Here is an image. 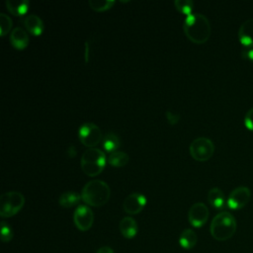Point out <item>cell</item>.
<instances>
[{"label": "cell", "instance_id": "1", "mask_svg": "<svg viewBox=\"0 0 253 253\" xmlns=\"http://www.w3.org/2000/svg\"><path fill=\"white\" fill-rule=\"evenodd\" d=\"M183 31L191 42L201 44L210 39L211 26L204 14L192 13L186 16L183 23Z\"/></svg>", "mask_w": 253, "mask_h": 253}, {"label": "cell", "instance_id": "2", "mask_svg": "<svg viewBox=\"0 0 253 253\" xmlns=\"http://www.w3.org/2000/svg\"><path fill=\"white\" fill-rule=\"evenodd\" d=\"M82 201L88 206L99 208L104 206L110 199L111 189L102 180H91L87 182L81 191Z\"/></svg>", "mask_w": 253, "mask_h": 253}, {"label": "cell", "instance_id": "3", "mask_svg": "<svg viewBox=\"0 0 253 253\" xmlns=\"http://www.w3.org/2000/svg\"><path fill=\"white\" fill-rule=\"evenodd\" d=\"M236 226V219L230 212L220 211L212 218L210 232L215 240L225 241L234 235Z\"/></svg>", "mask_w": 253, "mask_h": 253}, {"label": "cell", "instance_id": "4", "mask_svg": "<svg viewBox=\"0 0 253 253\" xmlns=\"http://www.w3.org/2000/svg\"><path fill=\"white\" fill-rule=\"evenodd\" d=\"M106 163V154L99 148H88L81 155V169L89 177L99 175L105 169Z\"/></svg>", "mask_w": 253, "mask_h": 253}, {"label": "cell", "instance_id": "5", "mask_svg": "<svg viewBox=\"0 0 253 253\" xmlns=\"http://www.w3.org/2000/svg\"><path fill=\"white\" fill-rule=\"evenodd\" d=\"M25 205V197L18 191H9L0 197V215L3 218L17 214Z\"/></svg>", "mask_w": 253, "mask_h": 253}, {"label": "cell", "instance_id": "6", "mask_svg": "<svg viewBox=\"0 0 253 253\" xmlns=\"http://www.w3.org/2000/svg\"><path fill=\"white\" fill-rule=\"evenodd\" d=\"M189 152L192 158L196 161H207L211 158L214 153V144L210 138L206 136H199L191 142Z\"/></svg>", "mask_w": 253, "mask_h": 253}, {"label": "cell", "instance_id": "7", "mask_svg": "<svg viewBox=\"0 0 253 253\" xmlns=\"http://www.w3.org/2000/svg\"><path fill=\"white\" fill-rule=\"evenodd\" d=\"M78 137L83 145L93 148L103 140L101 128L94 123H84L78 128Z\"/></svg>", "mask_w": 253, "mask_h": 253}, {"label": "cell", "instance_id": "8", "mask_svg": "<svg viewBox=\"0 0 253 253\" xmlns=\"http://www.w3.org/2000/svg\"><path fill=\"white\" fill-rule=\"evenodd\" d=\"M251 191L246 186H239L233 189L226 201L227 207L231 210H240L244 208L250 201Z\"/></svg>", "mask_w": 253, "mask_h": 253}, {"label": "cell", "instance_id": "9", "mask_svg": "<svg viewBox=\"0 0 253 253\" xmlns=\"http://www.w3.org/2000/svg\"><path fill=\"white\" fill-rule=\"evenodd\" d=\"M73 221L75 226L81 231L89 230L94 222L93 211L85 205H79L73 213Z\"/></svg>", "mask_w": 253, "mask_h": 253}, {"label": "cell", "instance_id": "10", "mask_svg": "<svg viewBox=\"0 0 253 253\" xmlns=\"http://www.w3.org/2000/svg\"><path fill=\"white\" fill-rule=\"evenodd\" d=\"M210 211L208 207L202 203L198 202L191 206L188 211V220L194 227H202L208 221Z\"/></svg>", "mask_w": 253, "mask_h": 253}, {"label": "cell", "instance_id": "11", "mask_svg": "<svg viewBox=\"0 0 253 253\" xmlns=\"http://www.w3.org/2000/svg\"><path fill=\"white\" fill-rule=\"evenodd\" d=\"M146 205V197L140 193H131L126 197L123 203L124 211L128 214L139 213Z\"/></svg>", "mask_w": 253, "mask_h": 253}, {"label": "cell", "instance_id": "12", "mask_svg": "<svg viewBox=\"0 0 253 253\" xmlns=\"http://www.w3.org/2000/svg\"><path fill=\"white\" fill-rule=\"evenodd\" d=\"M10 42L14 48L22 50L25 49L30 42V38L27 31L22 27H16L10 33Z\"/></svg>", "mask_w": 253, "mask_h": 253}, {"label": "cell", "instance_id": "13", "mask_svg": "<svg viewBox=\"0 0 253 253\" xmlns=\"http://www.w3.org/2000/svg\"><path fill=\"white\" fill-rule=\"evenodd\" d=\"M239 42L248 47H253V18L244 21L238 29Z\"/></svg>", "mask_w": 253, "mask_h": 253}, {"label": "cell", "instance_id": "14", "mask_svg": "<svg viewBox=\"0 0 253 253\" xmlns=\"http://www.w3.org/2000/svg\"><path fill=\"white\" fill-rule=\"evenodd\" d=\"M23 23L26 31L33 36H40L44 30L42 20L36 14L26 15L23 19Z\"/></svg>", "mask_w": 253, "mask_h": 253}, {"label": "cell", "instance_id": "15", "mask_svg": "<svg viewBox=\"0 0 253 253\" xmlns=\"http://www.w3.org/2000/svg\"><path fill=\"white\" fill-rule=\"evenodd\" d=\"M119 228L122 235L127 239L133 238L137 234V230H138L137 223L135 219L132 218L131 216L123 217L119 223Z\"/></svg>", "mask_w": 253, "mask_h": 253}, {"label": "cell", "instance_id": "16", "mask_svg": "<svg viewBox=\"0 0 253 253\" xmlns=\"http://www.w3.org/2000/svg\"><path fill=\"white\" fill-rule=\"evenodd\" d=\"M5 5L12 15L22 17L28 12L30 2L28 0H6Z\"/></svg>", "mask_w": 253, "mask_h": 253}, {"label": "cell", "instance_id": "17", "mask_svg": "<svg viewBox=\"0 0 253 253\" xmlns=\"http://www.w3.org/2000/svg\"><path fill=\"white\" fill-rule=\"evenodd\" d=\"M198 241V236L196 232L191 228L184 229L179 236V244L186 250H190L195 247Z\"/></svg>", "mask_w": 253, "mask_h": 253}, {"label": "cell", "instance_id": "18", "mask_svg": "<svg viewBox=\"0 0 253 253\" xmlns=\"http://www.w3.org/2000/svg\"><path fill=\"white\" fill-rule=\"evenodd\" d=\"M208 202L214 209H222L225 204V197L223 192L217 187L210 189V191L208 192Z\"/></svg>", "mask_w": 253, "mask_h": 253}, {"label": "cell", "instance_id": "19", "mask_svg": "<svg viewBox=\"0 0 253 253\" xmlns=\"http://www.w3.org/2000/svg\"><path fill=\"white\" fill-rule=\"evenodd\" d=\"M80 200H82L81 195L76 192L67 191L62 193L58 198V203L62 208H71L79 204Z\"/></svg>", "mask_w": 253, "mask_h": 253}, {"label": "cell", "instance_id": "20", "mask_svg": "<svg viewBox=\"0 0 253 253\" xmlns=\"http://www.w3.org/2000/svg\"><path fill=\"white\" fill-rule=\"evenodd\" d=\"M128 160V154L121 150H117L110 153V155L107 158V162L113 167H124L127 164Z\"/></svg>", "mask_w": 253, "mask_h": 253}, {"label": "cell", "instance_id": "21", "mask_svg": "<svg viewBox=\"0 0 253 253\" xmlns=\"http://www.w3.org/2000/svg\"><path fill=\"white\" fill-rule=\"evenodd\" d=\"M102 145L106 151L112 153V152L118 150V148L121 146V141H120L119 136L116 133L108 132L103 137Z\"/></svg>", "mask_w": 253, "mask_h": 253}, {"label": "cell", "instance_id": "22", "mask_svg": "<svg viewBox=\"0 0 253 253\" xmlns=\"http://www.w3.org/2000/svg\"><path fill=\"white\" fill-rule=\"evenodd\" d=\"M88 4L92 10L97 12H104L111 9L114 6L115 1L114 0H89Z\"/></svg>", "mask_w": 253, "mask_h": 253}, {"label": "cell", "instance_id": "23", "mask_svg": "<svg viewBox=\"0 0 253 253\" xmlns=\"http://www.w3.org/2000/svg\"><path fill=\"white\" fill-rule=\"evenodd\" d=\"M174 6L180 13L188 16V15L192 14L194 2L192 0H175Z\"/></svg>", "mask_w": 253, "mask_h": 253}, {"label": "cell", "instance_id": "24", "mask_svg": "<svg viewBox=\"0 0 253 253\" xmlns=\"http://www.w3.org/2000/svg\"><path fill=\"white\" fill-rule=\"evenodd\" d=\"M13 21L10 16L5 13H0V36L4 37L5 35H7L11 31Z\"/></svg>", "mask_w": 253, "mask_h": 253}, {"label": "cell", "instance_id": "25", "mask_svg": "<svg viewBox=\"0 0 253 253\" xmlns=\"http://www.w3.org/2000/svg\"><path fill=\"white\" fill-rule=\"evenodd\" d=\"M14 236V232L12 227L5 222L4 220L1 221V240L3 242H10Z\"/></svg>", "mask_w": 253, "mask_h": 253}, {"label": "cell", "instance_id": "26", "mask_svg": "<svg viewBox=\"0 0 253 253\" xmlns=\"http://www.w3.org/2000/svg\"><path fill=\"white\" fill-rule=\"evenodd\" d=\"M244 125L248 129L253 131V107L246 112L244 116Z\"/></svg>", "mask_w": 253, "mask_h": 253}, {"label": "cell", "instance_id": "27", "mask_svg": "<svg viewBox=\"0 0 253 253\" xmlns=\"http://www.w3.org/2000/svg\"><path fill=\"white\" fill-rule=\"evenodd\" d=\"M165 116H166L167 122H168L169 125H171V126L176 125V124L179 122V120H180V115L177 114V113H175V112H172L171 110L166 111Z\"/></svg>", "mask_w": 253, "mask_h": 253}, {"label": "cell", "instance_id": "28", "mask_svg": "<svg viewBox=\"0 0 253 253\" xmlns=\"http://www.w3.org/2000/svg\"><path fill=\"white\" fill-rule=\"evenodd\" d=\"M242 55L253 62V47L252 48H246L242 51Z\"/></svg>", "mask_w": 253, "mask_h": 253}, {"label": "cell", "instance_id": "29", "mask_svg": "<svg viewBox=\"0 0 253 253\" xmlns=\"http://www.w3.org/2000/svg\"><path fill=\"white\" fill-rule=\"evenodd\" d=\"M96 253H115V252H114V250H113L111 247H109V246H102V247H100V248L96 251Z\"/></svg>", "mask_w": 253, "mask_h": 253}, {"label": "cell", "instance_id": "30", "mask_svg": "<svg viewBox=\"0 0 253 253\" xmlns=\"http://www.w3.org/2000/svg\"><path fill=\"white\" fill-rule=\"evenodd\" d=\"M67 154H68V156L71 157V158H73L74 155H76V149H75V147H74L73 145H70V146L68 147V149H67Z\"/></svg>", "mask_w": 253, "mask_h": 253}]
</instances>
